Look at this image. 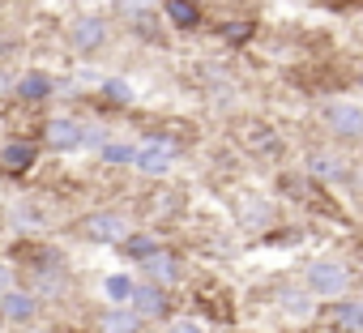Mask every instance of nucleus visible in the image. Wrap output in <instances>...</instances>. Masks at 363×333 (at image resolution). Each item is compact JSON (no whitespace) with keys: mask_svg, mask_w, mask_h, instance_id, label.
<instances>
[{"mask_svg":"<svg viewBox=\"0 0 363 333\" xmlns=\"http://www.w3.org/2000/svg\"><path fill=\"white\" fill-rule=\"evenodd\" d=\"M103 324H107V333H137L141 316H137V312H124V307L116 303V307L107 312V320H103Z\"/></svg>","mask_w":363,"mask_h":333,"instance_id":"16","label":"nucleus"},{"mask_svg":"<svg viewBox=\"0 0 363 333\" xmlns=\"http://www.w3.org/2000/svg\"><path fill=\"white\" fill-rule=\"evenodd\" d=\"M43 137H48L52 149H77V145H82V124H77L73 115H56V120H48Z\"/></svg>","mask_w":363,"mask_h":333,"instance_id":"5","label":"nucleus"},{"mask_svg":"<svg viewBox=\"0 0 363 333\" xmlns=\"http://www.w3.org/2000/svg\"><path fill=\"white\" fill-rule=\"evenodd\" d=\"M325 124H329V132L342 137V141H359V137H363V111H359L354 103H329V107H325Z\"/></svg>","mask_w":363,"mask_h":333,"instance_id":"3","label":"nucleus"},{"mask_svg":"<svg viewBox=\"0 0 363 333\" xmlns=\"http://www.w3.org/2000/svg\"><path fill=\"white\" fill-rule=\"evenodd\" d=\"M103 158H107V162L133 166V162H137V145H128V141H124V145H120V141H107V145H103Z\"/></svg>","mask_w":363,"mask_h":333,"instance_id":"18","label":"nucleus"},{"mask_svg":"<svg viewBox=\"0 0 363 333\" xmlns=\"http://www.w3.org/2000/svg\"><path fill=\"white\" fill-rule=\"evenodd\" d=\"M107 98H116V103H128V98H133L128 81H107Z\"/></svg>","mask_w":363,"mask_h":333,"instance_id":"21","label":"nucleus"},{"mask_svg":"<svg viewBox=\"0 0 363 333\" xmlns=\"http://www.w3.org/2000/svg\"><path fill=\"white\" fill-rule=\"evenodd\" d=\"M171 333H206V329H201L197 320H175V324H171Z\"/></svg>","mask_w":363,"mask_h":333,"instance_id":"24","label":"nucleus"},{"mask_svg":"<svg viewBox=\"0 0 363 333\" xmlns=\"http://www.w3.org/2000/svg\"><path fill=\"white\" fill-rule=\"evenodd\" d=\"M278 303H282L291 316H308V312H312V290H308V286H303V290H295V286H291V290H282V295H278Z\"/></svg>","mask_w":363,"mask_h":333,"instance_id":"15","label":"nucleus"},{"mask_svg":"<svg viewBox=\"0 0 363 333\" xmlns=\"http://www.w3.org/2000/svg\"><path fill=\"white\" fill-rule=\"evenodd\" d=\"M248 35H252L248 22H231V26H223V39H231V43H240V39H248Z\"/></svg>","mask_w":363,"mask_h":333,"instance_id":"20","label":"nucleus"},{"mask_svg":"<svg viewBox=\"0 0 363 333\" xmlns=\"http://www.w3.org/2000/svg\"><path fill=\"white\" fill-rule=\"evenodd\" d=\"M150 252H154V239H150V235H124V256L145 261Z\"/></svg>","mask_w":363,"mask_h":333,"instance_id":"19","label":"nucleus"},{"mask_svg":"<svg viewBox=\"0 0 363 333\" xmlns=\"http://www.w3.org/2000/svg\"><path fill=\"white\" fill-rule=\"evenodd\" d=\"M133 312L137 316H162L167 312V295L158 282H145V286H133Z\"/></svg>","mask_w":363,"mask_h":333,"instance_id":"8","label":"nucleus"},{"mask_svg":"<svg viewBox=\"0 0 363 333\" xmlns=\"http://www.w3.org/2000/svg\"><path fill=\"white\" fill-rule=\"evenodd\" d=\"M13 90H18L22 98H30V103H43L48 94H56V81H52L48 73H22Z\"/></svg>","mask_w":363,"mask_h":333,"instance_id":"12","label":"nucleus"},{"mask_svg":"<svg viewBox=\"0 0 363 333\" xmlns=\"http://www.w3.org/2000/svg\"><path fill=\"white\" fill-rule=\"evenodd\" d=\"M82 145H94V149H103V145H107L103 128H82Z\"/></svg>","mask_w":363,"mask_h":333,"instance_id":"22","label":"nucleus"},{"mask_svg":"<svg viewBox=\"0 0 363 333\" xmlns=\"http://www.w3.org/2000/svg\"><path fill=\"white\" fill-rule=\"evenodd\" d=\"M9 286H13V269H9V265H5V261H0V295H5V290H9Z\"/></svg>","mask_w":363,"mask_h":333,"instance_id":"25","label":"nucleus"},{"mask_svg":"<svg viewBox=\"0 0 363 333\" xmlns=\"http://www.w3.org/2000/svg\"><path fill=\"white\" fill-rule=\"evenodd\" d=\"M308 171L320 176V180H342V176H346V162H342L337 154H312V158H308Z\"/></svg>","mask_w":363,"mask_h":333,"instance_id":"13","label":"nucleus"},{"mask_svg":"<svg viewBox=\"0 0 363 333\" xmlns=\"http://www.w3.org/2000/svg\"><path fill=\"white\" fill-rule=\"evenodd\" d=\"M35 145L30 141H9L5 149H0V166H5V171H30L35 166Z\"/></svg>","mask_w":363,"mask_h":333,"instance_id":"10","label":"nucleus"},{"mask_svg":"<svg viewBox=\"0 0 363 333\" xmlns=\"http://www.w3.org/2000/svg\"><path fill=\"white\" fill-rule=\"evenodd\" d=\"M39 312V299L30 295V290H18V286H9L5 295H0V316H5V320H30Z\"/></svg>","mask_w":363,"mask_h":333,"instance_id":"6","label":"nucleus"},{"mask_svg":"<svg viewBox=\"0 0 363 333\" xmlns=\"http://www.w3.org/2000/svg\"><path fill=\"white\" fill-rule=\"evenodd\" d=\"M133 278H124V273H116V278H107V299L111 303H133Z\"/></svg>","mask_w":363,"mask_h":333,"instance_id":"17","label":"nucleus"},{"mask_svg":"<svg viewBox=\"0 0 363 333\" xmlns=\"http://www.w3.org/2000/svg\"><path fill=\"white\" fill-rule=\"evenodd\" d=\"M13 227H26L30 231V227H39V214L35 210H13Z\"/></svg>","mask_w":363,"mask_h":333,"instance_id":"23","label":"nucleus"},{"mask_svg":"<svg viewBox=\"0 0 363 333\" xmlns=\"http://www.w3.org/2000/svg\"><path fill=\"white\" fill-rule=\"evenodd\" d=\"M303 286H308L316 299H337L342 290H350V269H346L342 261H333V256L312 261L308 273H303Z\"/></svg>","mask_w":363,"mask_h":333,"instance_id":"1","label":"nucleus"},{"mask_svg":"<svg viewBox=\"0 0 363 333\" xmlns=\"http://www.w3.org/2000/svg\"><path fill=\"white\" fill-rule=\"evenodd\" d=\"M141 265H145V278H150V282H158V286H167V282H175V278H179V265H175V256H171V252H158V248H154Z\"/></svg>","mask_w":363,"mask_h":333,"instance_id":"9","label":"nucleus"},{"mask_svg":"<svg viewBox=\"0 0 363 333\" xmlns=\"http://www.w3.org/2000/svg\"><path fill=\"white\" fill-rule=\"evenodd\" d=\"M329 316H333L337 329H346V333H363V299H342V303L329 307Z\"/></svg>","mask_w":363,"mask_h":333,"instance_id":"11","label":"nucleus"},{"mask_svg":"<svg viewBox=\"0 0 363 333\" xmlns=\"http://www.w3.org/2000/svg\"><path fill=\"white\" fill-rule=\"evenodd\" d=\"M82 231H86V239H94V244H124L128 222H124V214L99 210V214H90V218L82 222Z\"/></svg>","mask_w":363,"mask_h":333,"instance_id":"2","label":"nucleus"},{"mask_svg":"<svg viewBox=\"0 0 363 333\" xmlns=\"http://www.w3.org/2000/svg\"><path fill=\"white\" fill-rule=\"evenodd\" d=\"M103 39H107V22L103 18H77L73 22V47L77 52H94V47H103Z\"/></svg>","mask_w":363,"mask_h":333,"instance_id":"7","label":"nucleus"},{"mask_svg":"<svg viewBox=\"0 0 363 333\" xmlns=\"http://www.w3.org/2000/svg\"><path fill=\"white\" fill-rule=\"evenodd\" d=\"M171 141H145V145H137V162L133 166H141L145 176H162L167 166H171Z\"/></svg>","mask_w":363,"mask_h":333,"instance_id":"4","label":"nucleus"},{"mask_svg":"<svg viewBox=\"0 0 363 333\" xmlns=\"http://www.w3.org/2000/svg\"><path fill=\"white\" fill-rule=\"evenodd\" d=\"M162 13L175 22V26H197V18H201V9L193 5V0H162Z\"/></svg>","mask_w":363,"mask_h":333,"instance_id":"14","label":"nucleus"}]
</instances>
